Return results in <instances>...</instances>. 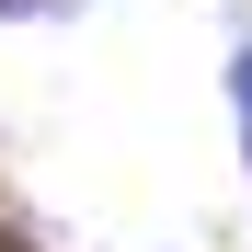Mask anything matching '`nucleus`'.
<instances>
[{
	"instance_id": "obj_1",
	"label": "nucleus",
	"mask_w": 252,
	"mask_h": 252,
	"mask_svg": "<svg viewBox=\"0 0 252 252\" xmlns=\"http://www.w3.org/2000/svg\"><path fill=\"white\" fill-rule=\"evenodd\" d=\"M229 115H241V172H252V34L229 46Z\"/></svg>"
},
{
	"instance_id": "obj_2",
	"label": "nucleus",
	"mask_w": 252,
	"mask_h": 252,
	"mask_svg": "<svg viewBox=\"0 0 252 252\" xmlns=\"http://www.w3.org/2000/svg\"><path fill=\"white\" fill-rule=\"evenodd\" d=\"M46 12H69V0H0V23H46Z\"/></svg>"
}]
</instances>
